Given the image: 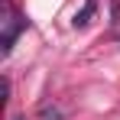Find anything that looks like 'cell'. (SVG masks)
Instances as JSON below:
<instances>
[{
	"mask_svg": "<svg viewBox=\"0 0 120 120\" xmlns=\"http://www.w3.org/2000/svg\"><path fill=\"white\" fill-rule=\"evenodd\" d=\"M94 10H98V0H88V3L81 7V13H75L71 26H75V29H84V26L91 23V16H94Z\"/></svg>",
	"mask_w": 120,
	"mask_h": 120,
	"instance_id": "cell-2",
	"label": "cell"
},
{
	"mask_svg": "<svg viewBox=\"0 0 120 120\" xmlns=\"http://www.w3.org/2000/svg\"><path fill=\"white\" fill-rule=\"evenodd\" d=\"M0 23H3V52H10V49L16 45V36L29 26V20L16 13L13 0H3V20H0Z\"/></svg>",
	"mask_w": 120,
	"mask_h": 120,
	"instance_id": "cell-1",
	"label": "cell"
},
{
	"mask_svg": "<svg viewBox=\"0 0 120 120\" xmlns=\"http://www.w3.org/2000/svg\"><path fill=\"white\" fill-rule=\"evenodd\" d=\"M120 23V0H110V26Z\"/></svg>",
	"mask_w": 120,
	"mask_h": 120,
	"instance_id": "cell-4",
	"label": "cell"
},
{
	"mask_svg": "<svg viewBox=\"0 0 120 120\" xmlns=\"http://www.w3.org/2000/svg\"><path fill=\"white\" fill-rule=\"evenodd\" d=\"M39 117L42 120H65V110L55 107V104H42V107H39Z\"/></svg>",
	"mask_w": 120,
	"mask_h": 120,
	"instance_id": "cell-3",
	"label": "cell"
},
{
	"mask_svg": "<svg viewBox=\"0 0 120 120\" xmlns=\"http://www.w3.org/2000/svg\"><path fill=\"white\" fill-rule=\"evenodd\" d=\"M13 120H26V117H13Z\"/></svg>",
	"mask_w": 120,
	"mask_h": 120,
	"instance_id": "cell-5",
	"label": "cell"
}]
</instances>
